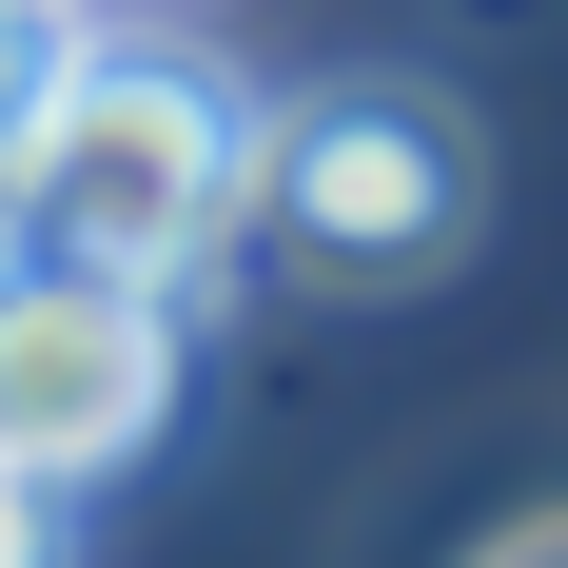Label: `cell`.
Segmentation results:
<instances>
[{
    "label": "cell",
    "mask_w": 568,
    "mask_h": 568,
    "mask_svg": "<svg viewBox=\"0 0 568 568\" xmlns=\"http://www.w3.org/2000/svg\"><path fill=\"white\" fill-rule=\"evenodd\" d=\"M235 235L314 294H412L470 255V118L412 99V79H334V99L255 118V176H235Z\"/></svg>",
    "instance_id": "obj_2"
},
{
    "label": "cell",
    "mask_w": 568,
    "mask_h": 568,
    "mask_svg": "<svg viewBox=\"0 0 568 568\" xmlns=\"http://www.w3.org/2000/svg\"><path fill=\"white\" fill-rule=\"evenodd\" d=\"M196 393V314L158 275H40L0 294V470L20 490H118Z\"/></svg>",
    "instance_id": "obj_3"
},
{
    "label": "cell",
    "mask_w": 568,
    "mask_h": 568,
    "mask_svg": "<svg viewBox=\"0 0 568 568\" xmlns=\"http://www.w3.org/2000/svg\"><path fill=\"white\" fill-rule=\"evenodd\" d=\"M235 176H255V99H235L196 40H59L40 118L0 138V216L40 275H196L235 235Z\"/></svg>",
    "instance_id": "obj_1"
},
{
    "label": "cell",
    "mask_w": 568,
    "mask_h": 568,
    "mask_svg": "<svg viewBox=\"0 0 568 568\" xmlns=\"http://www.w3.org/2000/svg\"><path fill=\"white\" fill-rule=\"evenodd\" d=\"M0 568H59V490H20V470H0Z\"/></svg>",
    "instance_id": "obj_5"
},
{
    "label": "cell",
    "mask_w": 568,
    "mask_h": 568,
    "mask_svg": "<svg viewBox=\"0 0 568 568\" xmlns=\"http://www.w3.org/2000/svg\"><path fill=\"white\" fill-rule=\"evenodd\" d=\"M0 294H20V216H0Z\"/></svg>",
    "instance_id": "obj_7"
},
{
    "label": "cell",
    "mask_w": 568,
    "mask_h": 568,
    "mask_svg": "<svg viewBox=\"0 0 568 568\" xmlns=\"http://www.w3.org/2000/svg\"><path fill=\"white\" fill-rule=\"evenodd\" d=\"M470 568H568V510H529V529H490Z\"/></svg>",
    "instance_id": "obj_6"
},
{
    "label": "cell",
    "mask_w": 568,
    "mask_h": 568,
    "mask_svg": "<svg viewBox=\"0 0 568 568\" xmlns=\"http://www.w3.org/2000/svg\"><path fill=\"white\" fill-rule=\"evenodd\" d=\"M59 40H79V0H0V138L40 118V79H59Z\"/></svg>",
    "instance_id": "obj_4"
}]
</instances>
